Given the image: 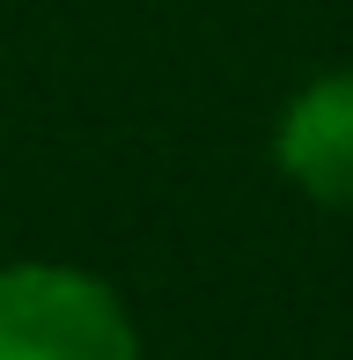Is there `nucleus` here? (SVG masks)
Returning <instances> with one entry per match:
<instances>
[{"mask_svg": "<svg viewBox=\"0 0 353 360\" xmlns=\"http://www.w3.org/2000/svg\"><path fill=\"white\" fill-rule=\"evenodd\" d=\"M272 162L316 206H353V67L316 74L309 89L287 96L272 125Z\"/></svg>", "mask_w": 353, "mask_h": 360, "instance_id": "obj_2", "label": "nucleus"}, {"mask_svg": "<svg viewBox=\"0 0 353 360\" xmlns=\"http://www.w3.org/2000/svg\"><path fill=\"white\" fill-rule=\"evenodd\" d=\"M0 360H140L118 287L82 265H0Z\"/></svg>", "mask_w": 353, "mask_h": 360, "instance_id": "obj_1", "label": "nucleus"}]
</instances>
